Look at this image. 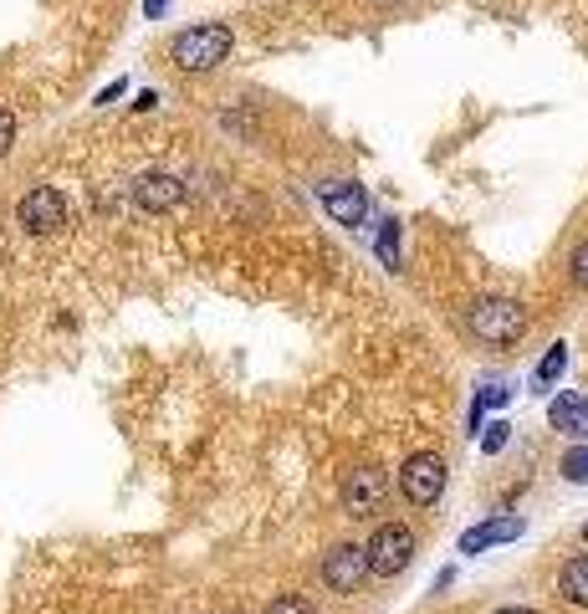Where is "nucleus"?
I'll return each instance as SVG.
<instances>
[{"mask_svg":"<svg viewBox=\"0 0 588 614\" xmlns=\"http://www.w3.org/2000/svg\"><path fill=\"white\" fill-rule=\"evenodd\" d=\"M225 57H231V26H225V21L190 26V31H179V36L169 41V62L185 67V72H210V67H220Z\"/></svg>","mask_w":588,"mask_h":614,"instance_id":"1","label":"nucleus"},{"mask_svg":"<svg viewBox=\"0 0 588 614\" xmlns=\"http://www.w3.org/2000/svg\"><path fill=\"white\" fill-rule=\"evenodd\" d=\"M364 558H369V574L374 579H394L415 563V528L410 522H379L374 538L364 543Z\"/></svg>","mask_w":588,"mask_h":614,"instance_id":"2","label":"nucleus"},{"mask_svg":"<svg viewBox=\"0 0 588 614\" xmlns=\"http://www.w3.org/2000/svg\"><path fill=\"white\" fill-rule=\"evenodd\" d=\"M522 328H527V313H522L512 297H481V302L471 307V333H476L481 343H491V348L517 343Z\"/></svg>","mask_w":588,"mask_h":614,"instance_id":"3","label":"nucleus"},{"mask_svg":"<svg viewBox=\"0 0 588 614\" xmlns=\"http://www.w3.org/2000/svg\"><path fill=\"white\" fill-rule=\"evenodd\" d=\"M399 492L410 507H435L445 492V456L435 451H415L410 461L399 466Z\"/></svg>","mask_w":588,"mask_h":614,"instance_id":"4","label":"nucleus"},{"mask_svg":"<svg viewBox=\"0 0 588 614\" xmlns=\"http://www.w3.org/2000/svg\"><path fill=\"white\" fill-rule=\"evenodd\" d=\"M369 579V558H364V543H333L323 553V584L333 594H358V584Z\"/></svg>","mask_w":588,"mask_h":614,"instance_id":"5","label":"nucleus"},{"mask_svg":"<svg viewBox=\"0 0 588 614\" xmlns=\"http://www.w3.org/2000/svg\"><path fill=\"white\" fill-rule=\"evenodd\" d=\"M21 226L31 231V236H52V231H62L67 226V200H62V190H52V185H36V190H26V200H21Z\"/></svg>","mask_w":588,"mask_h":614,"instance_id":"6","label":"nucleus"},{"mask_svg":"<svg viewBox=\"0 0 588 614\" xmlns=\"http://www.w3.org/2000/svg\"><path fill=\"white\" fill-rule=\"evenodd\" d=\"M384 492H389V476L379 466H358V471L343 476V512L348 517H374Z\"/></svg>","mask_w":588,"mask_h":614,"instance_id":"7","label":"nucleus"},{"mask_svg":"<svg viewBox=\"0 0 588 614\" xmlns=\"http://www.w3.org/2000/svg\"><path fill=\"white\" fill-rule=\"evenodd\" d=\"M318 200H323V210L333 215L338 226H358V221L369 215V195H364V185H353V180L318 185Z\"/></svg>","mask_w":588,"mask_h":614,"instance_id":"8","label":"nucleus"},{"mask_svg":"<svg viewBox=\"0 0 588 614\" xmlns=\"http://www.w3.org/2000/svg\"><path fill=\"white\" fill-rule=\"evenodd\" d=\"M133 200H139V210H174L179 200H185V185L174 180V174H139L133 180Z\"/></svg>","mask_w":588,"mask_h":614,"instance_id":"9","label":"nucleus"},{"mask_svg":"<svg viewBox=\"0 0 588 614\" xmlns=\"http://www.w3.org/2000/svg\"><path fill=\"white\" fill-rule=\"evenodd\" d=\"M522 528H527L522 517H491V522H481V528L461 533V553H486L496 543H512V538H522Z\"/></svg>","mask_w":588,"mask_h":614,"instance_id":"10","label":"nucleus"},{"mask_svg":"<svg viewBox=\"0 0 588 614\" xmlns=\"http://www.w3.org/2000/svg\"><path fill=\"white\" fill-rule=\"evenodd\" d=\"M548 420H553V430L573 435V441H588V400L583 394H558L548 405Z\"/></svg>","mask_w":588,"mask_h":614,"instance_id":"11","label":"nucleus"},{"mask_svg":"<svg viewBox=\"0 0 588 614\" xmlns=\"http://www.w3.org/2000/svg\"><path fill=\"white\" fill-rule=\"evenodd\" d=\"M558 589H563V599H568V604L588 609V553H578V558H568V563H563Z\"/></svg>","mask_w":588,"mask_h":614,"instance_id":"12","label":"nucleus"},{"mask_svg":"<svg viewBox=\"0 0 588 614\" xmlns=\"http://www.w3.org/2000/svg\"><path fill=\"white\" fill-rule=\"evenodd\" d=\"M563 369H568V348H563V343H553V348H548V359L537 364V389H548Z\"/></svg>","mask_w":588,"mask_h":614,"instance_id":"13","label":"nucleus"},{"mask_svg":"<svg viewBox=\"0 0 588 614\" xmlns=\"http://www.w3.org/2000/svg\"><path fill=\"white\" fill-rule=\"evenodd\" d=\"M563 476L583 487V481H588V446H573V451L563 456Z\"/></svg>","mask_w":588,"mask_h":614,"instance_id":"14","label":"nucleus"},{"mask_svg":"<svg viewBox=\"0 0 588 614\" xmlns=\"http://www.w3.org/2000/svg\"><path fill=\"white\" fill-rule=\"evenodd\" d=\"M266 614H318V609H312V599H302V594H282V599H271Z\"/></svg>","mask_w":588,"mask_h":614,"instance_id":"15","label":"nucleus"},{"mask_svg":"<svg viewBox=\"0 0 588 614\" xmlns=\"http://www.w3.org/2000/svg\"><path fill=\"white\" fill-rule=\"evenodd\" d=\"M507 430H512L507 420H496V425H486V441H481V451H486V456H496V451H502V446H507Z\"/></svg>","mask_w":588,"mask_h":614,"instance_id":"16","label":"nucleus"},{"mask_svg":"<svg viewBox=\"0 0 588 614\" xmlns=\"http://www.w3.org/2000/svg\"><path fill=\"white\" fill-rule=\"evenodd\" d=\"M379 256H384V267H394V261H399V231H394V221L379 236Z\"/></svg>","mask_w":588,"mask_h":614,"instance_id":"17","label":"nucleus"},{"mask_svg":"<svg viewBox=\"0 0 588 614\" xmlns=\"http://www.w3.org/2000/svg\"><path fill=\"white\" fill-rule=\"evenodd\" d=\"M11 144H16V113H6V108H0V159L11 154Z\"/></svg>","mask_w":588,"mask_h":614,"instance_id":"18","label":"nucleus"},{"mask_svg":"<svg viewBox=\"0 0 588 614\" xmlns=\"http://www.w3.org/2000/svg\"><path fill=\"white\" fill-rule=\"evenodd\" d=\"M568 272H573V282H578V287H588V241H583V246L573 251V261H568Z\"/></svg>","mask_w":588,"mask_h":614,"instance_id":"19","label":"nucleus"},{"mask_svg":"<svg viewBox=\"0 0 588 614\" xmlns=\"http://www.w3.org/2000/svg\"><path fill=\"white\" fill-rule=\"evenodd\" d=\"M491 614H537V609H527V604H502V609H491Z\"/></svg>","mask_w":588,"mask_h":614,"instance_id":"20","label":"nucleus"},{"mask_svg":"<svg viewBox=\"0 0 588 614\" xmlns=\"http://www.w3.org/2000/svg\"><path fill=\"white\" fill-rule=\"evenodd\" d=\"M583 538H588V522H583Z\"/></svg>","mask_w":588,"mask_h":614,"instance_id":"21","label":"nucleus"}]
</instances>
